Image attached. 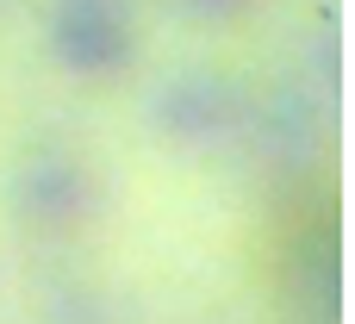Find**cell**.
<instances>
[{
  "label": "cell",
  "mask_w": 355,
  "mask_h": 324,
  "mask_svg": "<svg viewBox=\"0 0 355 324\" xmlns=\"http://www.w3.org/2000/svg\"><path fill=\"white\" fill-rule=\"evenodd\" d=\"M231 119H237V94L206 69H187L156 94V125L187 137V144H206V137L231 131Z\"/></svg>",
  "instance_id": "cell-3"
},
{
  "label": "cell",
  "mask_w": 355,
  "mask_h": 324,
  "mask_svg": "<svg viewBox=\"0 0 355 324\" xmlns=\"http://www.w3.org/2000/svg\"><path fill=\"white\" fill-rule=\"evenodd\" d=\"M44 31H50V56L81 81L125 75L137 56V25L125 0H56Z\"/></svg>",
  "instance_id": "cell-1"
},
{
  "label": "cell",
  "mask_w": 355,
  "mask_h": 324,
  "mask_svg": "<svg viewBox=\"0 0 355 324\" xmlns=\"http://www.w3.org/2000/svg\"><path fill=\"white\" fill-rule=\"evenodd\" d=\"M187 6H200V12H218V19H231V12H250L256 0H187Z\"/></svg>",
  "instance_id": "cell-4"
},
{
  "label": "cell",
  "mask_w": 355,
  "mask_h": 324,
  "mask_svg": "<svg viewBox=\"0 0 355 324\" xmlns=\"http://www.w3.org/2000/svg\"><path fill=\"white\" fill-rule=\"evenodd\" d=\"M6 206L31 231H75L100 212V181L75 156H31L6 181Z\"/></svg>",
  "instance_id": "cell-2"
}]
</instances>
